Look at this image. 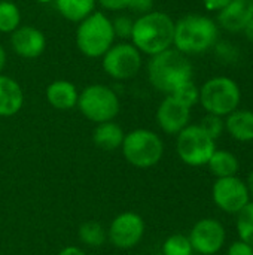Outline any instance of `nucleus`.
I'll use <instances>...</instances> for the list:
<instances>
[{
  "mask_svg": "<svg viewBox=\"0 0 253 255\" xmlns=\"http://www.w3.org/2000/svg\"><path fill=\"white\" fill-rule=\"evenodd\" d=\"M246 187H248V191H249V196H251V200L253 202V170L249 173L248 176V181H246Z\"/></svg>",
  "mask_w": 253,
  "mask_h": 255,
  "instance_id": "36",
  "label": "nucleus"
},
{
  "mask_svg": "<svg viewBox=\"0 0 253 255\" xmlns=\"http://www.w3.org/2000/svg\"><path fill=\"white\" fill-rule=\"evenodd\" d=\"M142 52L131 42L113 43L101 57V67L107 76L116 81L134 78L143 64Z\"/></svg>",
  "mask_w": 253,
  "mask_h": 255,
  "instance_id": "9",
  "label": "nucleus"
},
{
  "mask_svg": "<svg viewBox=\"0 0 253 255\" xmlns=\"http://www.w3.org/2000/svg\"><path fill=\"white\" fill-rule=\"evenodd\" d=\"M219 37L218 24L200 13H189L174 21L173 48L185 55L203 54L213 48Z\"/></svg>",
  "mask_w": 253,
  "mask_h": 255,
  "instance_id": "2",
  "label": "nucleus"
},
{
  "mask_svg": "<svg viewBox=\"0 0 253 255\" xmlns=\"http://www.w3.org/2000/svg\"><path fill=\"white\" fill-rule=\"evenodd\" d=\"M10 46L18 57L33 60L43 54L46 48V37L37 27L19 25L13 33H10Z\"/></svg>",
  "mask_w": 253,
  "mask_h": 255,
  "instance_id": "14",
  "label": "nucleus"
},
{
  "mask_svg": "<svg viewBox=\"0 0 253 255\" xmlns=\"http://www.w3.org/2000/svg\"><path fill=\"white\" fill-rule=\"evenodd\" d=\"M243 33H245V36H246V39L249 40V42H252L253 43V18L249 21V24L245 27V30H243Z\"/></svg>",
  "mask_w": 253,
  "mask_h": 255,
  "instance_id": "35",
  "label": "nucleus"
},
{
  "mask_svg": "<svg viewBox=\"0 0 253 255\" xmlns=\"http://www.w3.org/2000/svg\"><path fill=\"white\" fill-rule=\"evenodd\" d=\"M148 79L155 90L169 96L179 85L192 81V64L188 55L170 48L149 58Z\"/></svg>",
  "mask_w": 253,
  "mask_h": 255,
  "instance_id": "3",
  "label": "nucleus"
},
{
  "mask_svg": "<svg viewBox=\"0 0 253 255\" xmlns=\"http://www.w3.org/2000/svg\"><path fill=\"white\" fill-rule=\"evenodd\" d=\"M79 238L89 247H100L106 239L103 227L97 223H85L79 230Z\"/></svg>",
  "mask_w": 253,
  "mask_h": 255,
  "instance_id": "26",
  "label": "nucleus"
},
{
  "mask_svg": "<svg viewBox=\"0 0 253 255\" xmlns=\"http://www.w3.org/2000/svg\"><path fill=\"white\" fill-rule=\"evenodd\" d=\"M191 109L176 100L173 96H167L157 109V123L167 134H179L186 126H189Z\"/></svg>",
  "mask_w": 253,
  "mask_h": 255,
  "instance_id": "13",
  "label": "nucleus"
},
{
  "mask_svg": "<svg viewBox=\"0 0 253 255\" xmlns=\"http://www.w3.org/2000/svg\"><path fill=\"white\" fill-rule=\"evenodd\" d=\"M21 25V10L13 0H0V33L10 34Z\"/></svg>",
  "mask_w": 253,
  "mask_h": 255,
  "instance_id": "22",
  "label": "nucleus"
},
{
  "mask_svg": "<svg viewBox=\"0 0 253 255\" xmlns=\"http://www.w3.org/2000/svg\"><path fill=\"white\" fill-rule=\"evenodd\" d=\"M6 58H7L6 51H4V48L0 45V75H1V70H3L4 66H6Z\"/></svg>",
  "mask_w": 253,
  "mask_h": 255,
  "instance_id": "37",
  "label": "nucleus"
},
{
  "mask_svg": "<svg viewBox=\"0 0 253 255\" xmlns=\"http://www.w3.org/2000/svg\"><path fill=\"white\" fill-rule=\"evenodd\" d=\"M189 242L192 250L201 255H215L219 253L225 244V229L213 218L200 220L189 233Z\"/></svg>",
  "mask_w": 253,
  "mask_h": 255,
  "instance_id": "12",
  "label": "nucleus"
},
{
  "mask_svg": "<svg viewBox=\"0 0 253 255\" xmlns=\"http://www.w3.org/2000/svg\"><path fill=\"white\" fill-rule=\"evenodd\" d=\"M124 136V130L121 128L119 124H116L115 121H107L97 124L92 133V140L95 146H98L103 151H115L121 148Z\"/></svg>",
  "mask_w": 253,
  "mask_h": 255,
  "instance_id": "19",
  "label": "nucleus"
},
{
  "mask_svg": "<svg viewBox=\"0 0 253 255\" xmlns=\"http://www.w3.org/2000/svg\"><path fill=\"white\" fill-rule=\"evenodd\" d=\"M76 106L86 120L95 124L113 121L121 109L118 94L103 84H92L84 88L79 93Z\"/></svg>",
  "mask_w": 253,
  "mask_h": 255,
  "instance_id": "6",
  "label": "nucleus"
},
{
  "mask_svg": "<svg viewBox=\"0 0 253 255\" xmlns=\"http://www.w3.org/2000/svg\"><path fill=\"white\" fill-rule=\"evenodd\" d=\"M125 160L139 169H148L160 163L164 154V143L161 137L146 128H137L124 136L121 145Z\"/></svg>",
  "mask_w": 253,
  "mask_h": 255,
  "instance_id": "7",
  "label": "nucleus"
},
{
  "mask_svg": "<svg viewBox=\"0 0 253 255\" xmlns=\"http://www.w3.org/2000/svg\"><path fill=\"white\" fill-rule=\"evenodd\" d=\"M204 7L212 12H219L222 7H225L231 0H201Z\"/></svg>",
  "mask_w": 253,
  "mask_h": 255,
  "instance_id": "33",
  "label": "nucleus"
},
{
  "mask_svg": "<svg viewBox=\"0 0 253 255\" xmlns=\"http://www.w3.org/2000/svg\"><path fill=\"white\" fill-rule=\"evenodd\" d=\"M210 172L219 179V178H230V176H236L239 172V160L237 157L225 149H216L213 152V155L210 157L209 163H207Z\"/></svg>",
  "mask_w": 253,
  "mask_h": 255,
  "instance_id": "21",
  "label": "nucleus"
},
{
  "mask_svg": "<svg viewBox=\"0 0 253 255\" xmlns=\"http://www.w3.org/2000/svg\"><path fill=\"white\" fill-rule=\"evenodd\" d=\"M154 6H155V0H128L127 9H130L131 12L140 16V15L152 12Z\"/></svg>",
  "mask_w": 253,
  "mask_h": 255,
  "instance_id": "30",
  "label": "nucleus"
},
{
  "mask_svg": "<svg viewBox=\"0 0 253 255\" xmlns=\"http://www.w3.org/2000/svg\"><path fill=\"white\" fill-rule=\"evenodd\" d=\"M242 102V91L239 84L228 76H215L207 79L200 88L198 103L207 114L218 117H228L239 109Z\"/></svg>",
  "mask_w": 253,
  "mask_h": 255,
  "instance_id": "5",
  "label": "nucleus"
},
{
  "mask_svg": "<svg viewBox=\"0 0 253 255\" xmlns=\"http://www.w3.org/2000/svg\"><path fill=\"white\" fill-rule=\"evenodd\" d=\"M133 24H134V19L130 18L128 15H118L116 18H113L112 28L115 33V37H121L122 40L130 39L131 31H133Z\"/></svg>",
  "mask_w": 253,
  "mask_h": 255,
  "instance_id": "28",
  "label": "nucleus"
},
{
  "mask_svg": "<svg viewBox=\"0 0 253 255\" xmlns=\"http://www.w3.org/2000/svg\"><path fill=\"white\" fill-rule=\"evenodd\" d=\"M215 142L198 124H189L177 134L176 151L185 164L200 167L206 166L216 151Z\"/></svg>",
  "mask_w": 253,
  "mask_h": 255,
  "instance_id": "8",
  "label": "nucleus"
},
{
  "mask_svg": "<svg viewBox=\"0 0 253 255\" xmlns=\"http://www.w3.org/2000/svg\"><path fill=\"white\" fill-rule=\"evenodd\" d=\"M237 232L240 241L253 247V202L251 200L237 214Z\"/></svg>",
  "mask_w": 253,
  "mask_h": 255,
  "instance_id": "23",
  "label": "nucleus"
},
{
  "mask_svg": "<svg viewBox=\"0 0 253 255\" xmlns=\"http://www.w3.org/2000/svg\"><path fill=\"white\" fill-rule=\"evenodd\" d=\"M37 3H43V4H46V3H52L54 0H36Z\"/></svg>",
  "mask_w": 253,
  "mask_h": 255,
  "instance_id": "38",
  "label": "nucleus"
},
{
  "mask_svg": "<svg viewBox=\"0 0 253 255\" xmlns=\"http://www.w3.org/2000/svg\"><path fill=\"white\" fill-rule=\"evenodd\" d=\"M115 39L112 19L101 10H95L81 21L75 34L78 49L88 58H101Z\"/></svg>",
  "mask_w": 253,
  "mask_h": 255,
  "instance_id": "4",
  "label": "nucleus"
},
{
  "mask_svg": "<svg viewBox=\"0 0 253 255\" xmlns=\"http://www.w3.org/2000/svg\"><path fill=\"white\" fill-rule=\"evenodd\" d=\"M79 91L78 88L66 79H57L51 82L46 88L48 103L58 111H69L78 105Z\"/></svg>",
  "mask_w": 253,
  "mask_h": 255,
  "instance_id": "17",
  "label": "nucleus"
},
{
  "mask_svg": "<svg viewBox=\"0 0 253 255\" xmlns=\"http://www.w3.org/2000/svg\"><path fill=\"white\" fill-rule=\"evenodd\" d=\"M194 250L188 236L173 235L163 245V255H192Z\"/></svg>",
  "mask_w": 253,
  "mask_h": 255,
  "instance_id": "24",
  "label": "nucleus"
},
{
  "mask_svg": "<svg viewBox=\"0 0 253 255\" xmlns=\"http://www.w3.org/2000/svg\"><path fill=\"white\" fill-rule=\"evenodd\" d=\"M253 18V4L251 0H231L218 12V27L230 33H240Z\"/></svg>",
  "mask_w": 253,
  "mask_h": 255,
  "instance_id": "15",
  "label": "nucleus"
},
{
  "mask_svg": "<svg viewBox=\"0 0 253 255\" xmlns=\"http://www.w3.org/2000/svg\"><path fill=\"white\" fill-rule=\"evenodd\" d=\"M212 197L215 205L227 214H239L251 202L246 182L237 176L216 179L212 188Z\"/></svg>",
  "mask_w": 253,
  "mask_h": 255,
  "instance_id": "10",
  "label": "nucleus"
},
{
  "mask_svg": "<svg viewBox=\"0 0 253 255\" xmlns=\"http://www.w3.org/2000/svg\"><path fill=\"white\" fill-rule=\"evenodd\" d=\"M24 93L21 85L10 76L0 75V117L9 118L21 111Z\"/></svg>",
  "mask_w": 253,
  "mask_h": 255,
  "instance_id": "16",
  "label": "nucleus"
},
{
  "mask_svg": "<svg viewBox=\"0 0 253 255\" xmlns=\"http://www.w3.org/2000/svg\"><path fill=\"white\" fill-rule=\"evenodd\" d=\"M216 55L224 61V63H234L239 60V49L236 48V45H233L231 42H216V45L213 46Z\"/></svg>",
  "mask_w": 253,
  "mask_h": 255,
  "instance_id": "29",
  "label": "nucleus"
},
{
  "mask_svg": "<svg viewBox=\"0 0 253 255\" xmlns=\"http://www.w3.org/2000/svg\"><path fill=\"white\" fill-rule=\"evenodd\" d=\"M145 235V221L136 212H124L115 217L109 229V239L113 247L130 250L140 244Z\"/></svg>",
  "mask_w": 253,
  "mask_h": 255,
  "instance_id": "11",
  "label": "nucleus"
},
{
  "mask_svg": "<svg viewBox=\"0 0 253 255\" xmlns=\"http://www.w3.org/2000/svg\"><path fill=\"white\" fill-rule=\"evenodd\" d=\"M174 21L161 10H152L134 19L131 43L145 55L154 57L166 49L173 48Z\"/></svg>",
  "mask_w": 253,
  "mask_h": 255,
  "instance_id": "1",
  "label": "nucleus"
},
{
  "mask_svg": "<svg viewBox=\"0 0 253 255\" xmlns=\"http://www.w3.org/2000/svg\"><path fill=\"white\" fill-rule=\"evenodd\" d=\"M97 4H100L104 10L119 12L127 9L128 0H97Z\"/></svg>",
  "mask_w": 253,
  "mask_h": 255,
  "instance_id": "31",
  "label": "nucleus"
},
{
  "mask_svg": "<svg viewBox=\"0 0 253 255\" xmlns=\"http://www.w3.org/2000/svg\"><path fill=\"white\" fill-rule=\"evenodd\" d=\"M170 96H173L176 100H179L182 105H185L191 109L200 100V88L192 81H188V82L179 85Z\"/></svg>",
  "mask_w": 253,
  "mask_h": 255,
  "instance_id": "25",
  "label": "nucleus"
},
{
  "mask_svg": "<svg viewBox=\"0 0 253 255\" xmlns=\"http://www.w3.org/2000/svg\"><path fill=\"white\" fill-rule=\"evenodd\" d=\"M228 255H253V247L243 241H237L230 245Z\"/></svg>",
  "mask_w": 253,
  "mask_h": 255,
  "instance_id": "32",
  "label": "nucleus"
},
{
  "mask_svg": "<svg viewBox=\"0 0 253 255\" xmlns=\"http://www.w3.org/2000/svg\"><path fill=\"white\" fill-rule=\"evenodd\" d=\"M213 140H216L225 130V121L222 117H218V115H212V114H207L201 123L198 124Z\"/></svg>",
  "mask_w": 253,
  "mask_h": 255,
  "instance_id": "27",
  "label": "nucleus"
},
{
  "mask_svg": "<svg viewBox=\"0 0 253 255\" xmlns=\"http://www.w3.org/2000/svg\"><path fill=\"white\" fill-rule=\"evenodd\" d=\"M58 255H86V254H85L81 248H78V247H67V248H64V250H61Z\"/></svg>",
  "mask_w": 253,
  "mask_h": 255,
  "instance_id": "34",
  "label": "nucleus"
},
{
  "mask_svg": "<svg viewBox=\"0 0 253 255\" xmlns=\"http://www.w3.org/2000/svg\"><path fill=\"white\" fill-rule=\"evenodd\" d=\"M251 3H252V4H253V0H251Z\"/></svg>",
  "mask_w": 253,
  "mask_h": 255,
  "instance_id": "39",
  "label": "nucleus"
},
{
  "mask_svg": "<svg viewBox=\"0 0 253 255\" xmlns=\"http://www.w3.org/2000/svg\"><path fill=\"white\" fill-rule=\"evenodd\" d=\"M54 3L64 19L76 24L95 12L97 7V0H54Z\"/></svg>",
  "mask_w": 253,
  "mask_h": 255,
  "instance_id": "20",
  "label": "nucleus"
},
{
  "mask_svg": "<svg viewBox=\"0 0 253 255\" xmlns=\"http://www.w3.org/2000/svg\"><path fill=\"white\" fill-rule=\"evenodd\" d=\"M225 130L239 142L253 140V111L236 109L225 118Z\"/></svg>",
  "mask_w": 253,
  "mask_h": 255,
  "instance_id": "18",
  "label": "nucleus"
}]
</instances>
